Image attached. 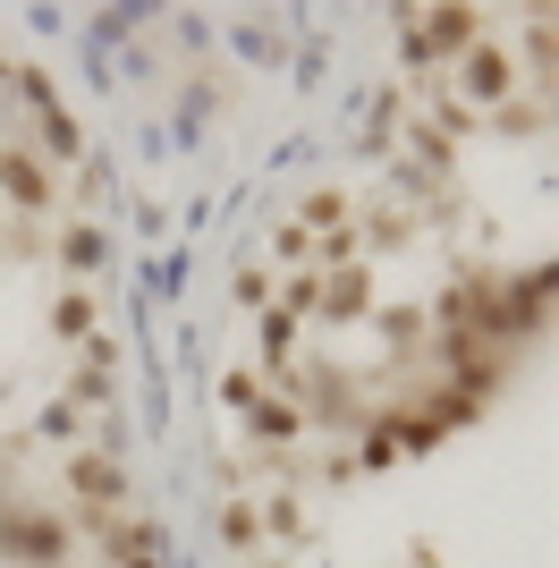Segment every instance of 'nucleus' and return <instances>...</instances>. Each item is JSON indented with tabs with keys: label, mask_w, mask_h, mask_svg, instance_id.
<instances>
[{
	"label": "nucleus",
	"mask_w": 559,
	"mask_h": 568,
	"mask_svg": "<svg viewBox=\"0 0 559 568\" xmlns=\"http://www.w3.org/2000/svg\"><path fill=\"white\" fill-rule=\"evenodd\" d=\"M77 493H93V500H119V467H111V458H77Z\"/></svg>",
	"instance_id": "nucleus-4"
},
{
	"label": "nucleus",
	"mask_w": 559,
	"mask_h": 568,
	"mask_svg": "<svg viewBox=\"0 0 559 568\" xmlns=\"http://www.w3.org/2000/svg\"><path fill=\"white\" fill-rule=\"evenodd\" d=\"M0 179H9L18 204H43V195H51V170L34 162V153H0Z\"/></svg>",
	"instance_id": "nucleus-1"
},
{
	"label": "nucleus",
	"mask_w": 559,
	"mask_h": 568,
	"mask_svg": "<svg viewBox=\"0 0 559 568\" xmlns=\"http://www.w3.org/2000/svg\"><path fill=\"white\" fill-rule=\"evenodd\" d=\"M60 255H69L77 272H93V263H102V230H69V246H60Z\"/></svg>",
	"instance_id": "nucleus-6"
},
{
	"label": "nucleus",
	"mask_w": 559,
	"mask_h": 568,
	"mask_svg": "<svg viewBox=\"0 0 559 568\" xmlns=\"http://www.w3.org/2000/svg\"><path fill=\"white\" fill-rule=\"evenodd\" d=\"M509 85V60L500 51H475V94H500Z\"/></svg>",
	"instance_id": "nucleus-7"
},
{
	"label": "nucleus",
	"mask_w": 559,
	"mask_h": 568,
	"mask_svg": "<svg viewBox=\"0 0 559 568\" xmlns=\"http://www.w3.org/2000/svg\"><path fill=\"white\" fill-rule=\"evenodd\" d=\"M356 306H365V272H348V281L331 288V306H323V314H356Z\"/></svg>",
	"instance_id": "nucleus-8"
},
{
	"label": "nucleus",
	"mask_w": 559,
	"mask_h": 568,
	"mask_svg": "<svg viewBox=\"0 0 559 568\" xmlns=\"http://www.w3.org/2000/svg\"><path fill=\"white\" fill-rule=\"evenodd\" d=\"M51 323H60V332H69V339H85V332H93V297H85V288H69V297H60V314H51Z\"/></svg>",
	"instance_id": "nucleus-5"
},
{
	"label": "nucleus",
	"mask_w": 559,
	"mask_h": 568,
	"mask_svg": "<svg viewBox=\"0 0 559 568\" xmlns=\"http://www.w3.org/2000/svg\"><path fill=\"white\" fill-rule=\"evenodd\" d=\"M424 43L433 51H466L475 43V9H433V18H424Z\"/></svg>",
	"instance_id": "nucleus-2"
},
{
	"label": "nucleus",
	"mask_w": 559,
	"mask_h": 568,
	"mask_svg": "<svg viewBox=\"0 0 559 568\" xmlns=\"http://www.w3.org/2000/svg\"><path fill=\"white\" fill-rule=\"evenodd\" d=\"M0 535H9V544H18L26 560H60V544H69L60 526H26V518H0Z\"/></svg>",
	"instance_id": "nucleus-3"
}]
</instances>
